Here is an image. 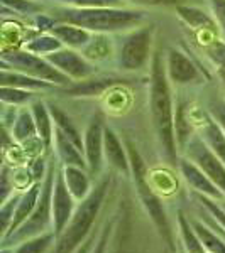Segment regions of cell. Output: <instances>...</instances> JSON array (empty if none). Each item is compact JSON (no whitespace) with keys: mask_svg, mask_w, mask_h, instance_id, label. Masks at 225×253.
<instances>
[{"mask_svg":"<svg viewBox=\"0 0 225 253\" xmlns=\"http://www.w3.org/2000/svg\"><path fill=\"white\" fill-rule=\"evenodd\" d=\"M149 110L158 144L168 162L178 161V144L174 133V107L171 96V81L166 73V63L159 52L151 59V88Z\"/></svg>","mask_w":225,"mask_h":253,"instance_id":"1","label":"cell"},{"mask_svg":"<svg viewBox=\"0 0 225 253\" xmlns=\"http://www.w3.org/2000/svg\"><path fill=\"white\" fill-rule=\"evenodd\" d=\"M53 17L58 22L80 26L90 32L112 34V32L132 31L146 20V12L124 7H97V9H76L58 7L53 10Z\"/></svg>","mask_w":225,"mask_h":253,"instance_id":"2","label":"cell"},{"mask_svg":"<svg viewBox=\"0 0 225 253\" xmlns=\"http://www.w3.org/2000/svg\"><path fill=\"white\" fill-rule=\"evenodd\" d=\"M110 186V177L105 175L98 184L90 191V194L76 206L75 214L69 219L64 231L56 238V245L53 253H75L81 247V243L92 235V226L95 223L104 199L107 196Z\"/></svg>","mask_w":225,"mask_h":253,"instance_id":"3","label":"cell"},{"mask_svg":"<svg viewBox=\"0 0 225 253\" xmlns=\"http://www.w3.org/2000/svg\"><path fill=\"white\" fill-rule=\"evenodd\" d=\"M127 154H129V161H130V174H132L139 199H141L147 214L151 216L153 223L156 224L158 230L161 231V235L166 238V242L169 245H173L171 243L173 240H171V230H169V224H168L165 206H163L161 199L154 193L153 186L147 181V167L144 164V161H142L141 154L137 152V149L132 144H127Z\"/></svg>","mask_w":225,"mask_h":253,"instance_id":"4","label":"cell"},{"mask_svg":"<svg viewBox=\"0 0 225 253\" xmlns=\"http://www.w3.org/2000/svg\"><path fill=\"white\" fill-rule=\"evenodd\" d=\"M55 179H56V167L55 164H49L48 174L43 182V191H41L38 206L34 208L32 214L19 226L15 233H12L9 238L3 240V247L10 242L22 243L26 240L36 238L44 233H48L49 226H53V189H55Z\"/></svg>","mask_w":225,"mask_h":253,"instance_id":"5","label":"cell"},{"mask_svg":"<svg viewBox=\"0 0 225 253\" xmlns=\"http://www.w3.org/2000/svg\"><path fill=\"white\" fill-rule=\"evenodd\" d=\"M0 64L5 69H14V71L26 73L29 76L39 78L48 83H53L55 86H68L71 80L66 75L59 71L58 68L53 66L44 56L34 54L27 49H3Z\"/></svg>","mask_w":225,"mask_h":253,"instance_id":"6","label":"cell"},{"mask_svg":"<svg viewBox=\"0 0 225 253\" xmlns=\"http://www.w3.org/2000/svg\"><path fill=\"white\" fill-rule=\"evenodd\" d=\"M154 26L137 27L129 31V34L122 39L117 49V64L122 71H139L146 68L151 58V47H153Z\"/></svg>","mask_w":225,"mask_h":253,"instance_id":"7","label":"cell"},{"mask_svg":"<svg viewBox=\"0 0 225 253\" xmlns=\"http://www.w3.org/2000/svg\"><path fill=\"white\" fill-rule=\"evenodd\" d=\"M183 152H185V157L190 159L191 162H195L225 194V164L215 156L214 150L207 145V142L203 140L202 135L195 133L186 144Z\"/></svg>","mask_w":225,"mask_h":253,"instance_id":"8","label":"cell"},{"mask_svg":"<svg viewBox=\"0 0 225 253\" xmlns=\"http://www.w3.org/2000/svg\"><path fill=\"white\" fill-rule=\"evenodd\" d=\"M55 68H58L63 75H66L71 81H83L92 78L97 73V66L85 58L76 49L63 47L56 52L44 56Z\"/></svg>","mask_w":225,"mask_h":253,"instance_id":"9","label":"cell"},{"mask_svg":"<svg viewBox=\"0 0 225 253\" xmlns=\"http://www.w3.org/2000/svg\"><path fill=\"white\" fill-rule=\"evenodd\" d=\"M76 210V201L69 193L63 172H56L55 189H53V231L56 238L63 233L68 226L69 219L73 218Z\"/></svg>","mask_w":225,"mask_h":253,"instance_id":"10","label":"cell"},{"mask_svg":"<svg viewBox=\"0 0 225 253\" xmlns=\"http://www.w3.org/2000/svg\"><path fill=\"white\" fill-rule=\"evenodd\" d=\"M165 63L168 78L176 86H190V84H198L203 81L202 71L193 63V59L188 58L179 49H169Z\"/></svg>","mask_w":225,"mask_h":253,"instance_id":"11","label":"cell"},{"mask_svg":"<svg viewBox=\"0 0 225 253\" xmlns=\"http://www.w3.org/2000/svg\"><path fill=\"white\" fill-rule=\"evenodd\" d=\"M104 142H105V126L100 117H93L87 125L83 135V152L87 159L88 172L98 175L104 166Z\"/></svg>","mask_w":225,"mask_h":253,"instance_id":"12","label":"cell"},{"mask_svg":"<svg viewBox=\"0 0 225 253\" xmlns=\"http://www.w3.org/2000/svg\"><path fill=\"white\" fill-rule=\"evenodd\" d=\"M178 166H179V172H181L183 179L186 181V184L190 186L196 194L207 196V198H212V199H215V201L225 199V194L220 191V187L217 186L195 162H191L190 159L185 157V159H179Z\"/></svg>","mask_w":225,"mask_h":253,"instance_id":"13","label":"cell"},{"mask_svg":"<svg viewBox=\"0 0 225 253\" xmlns=\"http://www.w3.org/2000/svg\"><path fill=\"white\" fill-rule=\"evenodd\" d=\"M104 154L105 159L113 169H117L118 172L130 174V161L127 154V147L122 145L120 138L117 137V133L112 128L105 126V142H104Z\"/></svg>","mask_w":225,"mask_h":253,"instance_id":"14","label":"cell"},{"mask_svg":"<svg viewBox=\"0 0 225 253\" xmlns=\"http://www.w3.org/2000/svg\"><path fill=\"white\" fill-rule=\"evenodd\" d=\"M53 144L56 147V154H58L63 166H75V167L88 169L83 149L78 147L71 138H68L64 133H61L59 130H56V128H55V140H53Z\"/></svg>","mask_w":225,"mask_h":253,"instance_id":"15","label":"cell"},{"mask_svg":"<svg viewBox=\"0 0 225 253\" xmlns=\"http://www.w3.org/2000/svg\"><path fill=\"white\" fill-rule=\"evenodd\" d=\"M41 191H43V184L36 181L29 189H26L22 194H20V199H19V205H17V210H15V214H14V221L10 224V230L9 233L3 236L2 240L9 238L12 233L19 230V226L26 221L27 218L32 214L34 208L38 206V201H39V196H41Z\"/></svg>","mask_w":225,"mask_h":253,"instance_id":"16","label":"cell"},{"mask_svg":"<svg viewBox=\"0 0 225 253\" xmlns=\"http://www.w3.org/2000/svg\"><path fill=\"white\" fill-rule=\"evenodd\" d=\"M51 34L56 36L63 42L64 47L76 49V51H81L90 42V39L93 38V32L68 22H58L51 29Z\"/></svg>","mask_w":225,"mask_h":253,"instance_id":"17","label":"cell"},{"mask_svg":"<svg viewBox=\"0 0 225 253\" xmlns=\"http://www.w3.org/2000/svg\"><path fill=\"white\" fill-rule=\"evenodd\" d=\"M88 169L83 167H75V166H63L61 172L64 175V181L69 189V193L75 198L76 203H81L85 198L90 194L92 187V181H90V172H87Z\"/></svg>","mask_w":225,"mask_h":253,"instance_id":"18","label":"cell"},{"mask_svg":"<svg viewBox=\"0 0 225 253\" xmlns=\"http://www.w3.org/2000/svg\"><path fill=\"white\" fill-rule=\"evenodd\" d=\"M176 14L178 17L186 24V26L193 27L196 31H210L214 32L215 29H219L215 22V17L210 14H207L203 9H198V7L193 5H176Z\"/></svg>","mask_w":225,"mask_h":253,"instance_id":"19","label":"cell"},{"mask_svg":"<svg viewBox=\"0 0 225 253\" xmlns=\"http://www.w3.org/2000/svg\"><path fill=\"white\" fill-rule=\"evenodd\" d=\"M0 84H2V86L31 89V91H36V89H48V88L55 86L53 83L34 78V76H29V75H26V73L14 71V69H5V68H2V71H0Z\"/></svg>","mask_w":225,"mask_h":253,"instance_id":"20","label":"cell"},{"mask_svg":"<svg viewBox=\"0 0 225 253\" xmlns=\"http://www.w3.org/2000/svg\"><path fill=\"white\" fill-rule=\"evenodd\" d=\"M31 112L32 117H34L36 126H38V135L49 147L53 144V140H55V122H53V115L49 112V107L44 101L36 100L31 103Z\"/></svg>","mask_w":225,"mask_h":253,"instance_id":"21","label":"cell"},{"mask_svg":"<svg viewBox=\"0 0 225 253\" xmlns=\"http://www.w3.org/2000/svg\"><path fill=\"white\" fill-rule=\"evenodd\" d=\"M80 52L90 63H104V61H107L113 54V42L109 38V34L93 32V38L90 39V42Z\"/></svg>","mask_w":225,"mask_h":253,"instance_id":"22","label":"cell"},{"mask_svg":"<svg viewBox=\"0 0 225 253\" xmlns=\"http://www.w3.org/2000/svg\"><path fill=\"white\" fill-rule=\"evenodd\" d=\"M10 137L12 140L19 142V144H24V142L31 140L38 135V126H36L34 117H32L31 108H20L17 113V118H15L14 125L10 128Z\"/></svg>","mask_w":225,"mask_h":253,"instance_id":"23","label":"cell"},{"mask_svg":"<svg viewBox=\"0 0 225 253\" xmlns=\"http://www.w3.org/2000/svg\"><path fill=\"white\" fill-rule=\"evenodd\" d=\"M200 135L207 142V145L214 150L215 156L225 164V133L222 132V128L212 120L210 115H207V120L202 126Z\"/></svg>","mask_w":225,"mask_h":253,"instance_id":"24","label":"cell"},{"mask_svg":"<svg viewBox=\"0 0 225 253\" xmlns=\"http://www.w3.org/2000/svg\"><path fill=\"white\" fill-rule=\"evenodd\" d=\"M178 230L186 253H207L202 240H200L198 233H196L193 224H191V219H188L183 213H179L178 216Z\"/></svg>","mask_w":225,"mask_h":253,"instance_id":"25","label":"cell"},{"mask_svg":"<svg viewBox=\"0 0 225 253\" xmlns=\"http://www.w3.org/2000/svg\"><path fill=\"white\" fill-rule=\"evenodd\" d=\"M191 224L198 233L200 240H202L203 247H205L207 253H225V242L217 231L212 230L208 224L203 221V219L193 218L191 219Z\"/></svg>","mask_w":225,"mask_h":253,"instance_id":"26","label":"cell"},{"mask_svg":"<svg viewBox=\"0 0 225 253\" xmlns=\"http://www.w3.org/2000/svg\"><path fill=\"white\" fill-rule=\"evenodd\" d=\"M48 107H49V112H51V115H53L55 128L59 130L61 133H64V135H66L68 138H71L76 145L83 149V137H81V133L78 132L76 125L73 124L71 118H69L59 107H56V105H48Z\"/></svg>","mask_w":225,"mask_h":253,"instance_id":"27","label":"cell"},{"mask_svg":"<svg viewBox=\"0 0 225 253\" xmlns=\"http://www.w3.org/2000/svg\"><path fill=\"white\" fill-rule=\"evenodd\" d=\"M63 47H64L63 42H61L56 36H53L51 32H49V34L41 32V34L34 36V38H29L24 42V49H27V51L34 52V54H39V56H48V54H51V52H56Z\"/></svg>","mask_w":225,"mask_h":253,"instance_id":"28","label":"cell"},{"mask_svg":"<svg viewBox=\"0 0 225 253\" xmlns=\"http://www.w3.org/2000/svg\"><path fill=\"white\" fill-rule=\"evenodd\" d=\"M115 80H83L76 81L73 86L66 88V93L71 96H95L100 95L105 88H110Z\"/></svg>","mask_w":225,"mask_h":253,"instance_id":"29","label":"cell"},{"mask_svg":"<svg viewBox=\"0 0 225 253\" xmlns=\"http://www.w3.org/2000/svg\"><path fill=\"white\" fill-rule=\"evenodd\" d=\"M174 133H176V144L179 150H185L186 144L190 142V138L195 135L191 124L188 122L186 115V105L178 103L176 107V115H174Z\"/></svg>","mask_w":225,"mask_h":253,"instance_id":"30","label":"cell"},{"mask_svg":"<svg viewBox=\"0 0 225 253\" xmlns=\"http://www.w3.org/2000/svg\"><path fill=\"white\" fill-rule=\"evenodd\" d=\"M55 243H56L55 231H48V233L41 236H36V238L19 243L17 248L12 250V253H46Z\"/></svg>","mask_w":225,"mask_h":253,"instance_id":"31","label":"cell"},{"mask_svg":"<svg viewBox=\"0 0 225 253\" xmlns=\"http://www.w3.org/2000/svg\"><path fill=\"white\" fill-rule=\"evenodd\" d=\"M34 91L14 86H2L0 89V100L3 105H12V107H22L34 100Z\"/></svg>","mask_w":225,"mask_h":253,"instance_id":"32","label":"cell"},{"mask_svg":"<svg viewBox=\"0 0 225 253\" xmlns=\"http://www.w3.org/2000/svg\"><path fill=\"white\" fill-rule=\"evenodd\" d=\"M2 2V10H10L12 14H41L43 5L36 0H0Z\"/></svg>","mask_w":225,"mask_h":253,"instance_id":"33","label":"cell"},{"mask_svg":"<svg viewBox=\"0 0 225 253\" xmlns=\"http://www.w3.org/2000/svg\"><path fill=\"white\" fill-rule=\"evenodd\" d=\"M20 194H12L7 201L2 203V208H0V221H2V238L9 233L10 224L14 221V214L15 210H17Z\"/></svg>","mask_w":225,"mask_h":253,"instance_id":"34","label":"cell"},{"mask_svg":"<svg viewBox=\"0 0 225 253\" xmlns=\"http://www.w3.org/2000/svg\"><path fill=\"white\" fill-rule=\"evenodd\" d=\"M55 2L76 9H97V7H124L125 0H55Z\"/></svg>","mask_w":225,"mask_h":253,"instance_id":"35","label":"cell"},{"mask_svg":"<svg viewBox=\"0 0 225 253\" xmlns=\"http://www.w3.org/2000/svg\"><path fill=\"white\" fill-rule=\"evenodd\" d=\"M195 196H196V201L202 205L203 210H205L207 213L225 230V211L222 210V206L219 205V201H215V199H212V198H207V196L196 194V193H195Z\"/></svg>","mask_w":225,"mask_h":253,"instance_id":"36","label":"cell"},{"mask_svg":"<svg viewBox=\"0 0 225 253\" xmlns=\"http://www.w3.org/2000/svg\"><path fill=\"white\" fill-rule=\"evenodd\" d=\"M207 56L219 69V75L225 80V42H214L208 46Z\"/></svg>","mask_w":225,"mask_h":253,"instance_id":"37","label":"cell"},{"mask_svg":"<svg viewBox=\"0 0 225 253\" xmlns=\"http://www.w3.org/2000/svg\"><path fill=\"white\" fill-rule=\"evenodd\" d=\"M208 115L225 133V100L222 98H212L208 103Z\"/></svg>","mask_w":225,"mask_h":253,"instance_id":"38","label":"cell"},{"mask_svg":"<svg viewBox=\"0 0 225 253\" xmlns=\"http://www.w3.org/2000/svg\"><path fill=\"white\" fill-rule=\"evenodd\" d=\"M210 9L225 42V0H210Z\"/></svg>","mask_w":225,"mask_h":253,"instance_id":"39","label":"cell"},{"mask_svg":"<svg viewBox=\"0 0 225 253\" xmlns=\"http://www.w3.org/2000/svg\"><path fill=\"white\" fill-rule=\"evenodd\" d=\"M139 7H168V5H181L183 0H127Z\"/></svg>","mask_w":225,"mask_h":253,"instance_id":"40","label":"cell"},{"mask_svg":"<svg viewBox=\"0 0 225 253\" xmlns=\"http://www.w3.org/2000/svg\"><path fill=\"white\" fill-rule=\"evenodd\" d=\"M110 231H112V224L107 223L104 226V230H102L100 236H98V240H97L95 247H93L92 253H105V250H107V245H109V235H110Z\"/></svg>","mask_w":225,"mask_h":253,"instance_id":"41","label":"cell"},{"mask_svg":"<svg viewBox=\"0 0 225 253\" xmlns=\"http://www.w3.org/2000/svg\"><path fill=\"white\" fill-rule=\"evenodd\" d=\"M29 170H31L32 179H34V181H38V182L43 181V177H46V174H48V172H44V159L43 157L32 159Z\"/></svg>","mask_w":225,"mask_h":253,"instance_id":"42","label":"cell"},{"mask_svg":"<svg viewBox=\"0 0 225 253\" xmlns=\"http://www.w3.org/2000/svg\"><path fill=\"white\" fill-rule=\"evenodd\" d=\"M202 219H203V221H205V223L208 224V226L212 228V230H214V231H217V233H219L220 236H222V238H224V242H225V230H224L222 226H220L219 223L215 221L214 218H212L210 214L207 213V211H205V214H202Z\"/></svg>","mask_w":225,"mask_h":253,"instance_id":"43","label":"cell"},{"mask_svg":"<svg viewBox=\"0 0 225 253\" xmlns=\"http://www.w3.org/2000/svg\"><path fill=\"white\" fill-rule=\"evenodd\" d=\"M95 243H97V240H95V235H90L87 240H85L83 243H81V247L76 250L75 253H92L93 250V247H95Z\"/></svg>","mask_w":225,"mask_h":253,"instance_id":"44","label":"cell"},{"mask_svg":"<svg viewBox=\"0 0 225 253\" xmlns=\"http://www.w3.org/2000/svg\"><path fill=\"white\" fill-rule=\"evenodd\" d=\"M219 205L222 206V210L225 211V199H222V201H219Z\"/></svg>","mask_w":225,"mask_h":253,"instance_id":"45","label":"cell"}]
</instances>
